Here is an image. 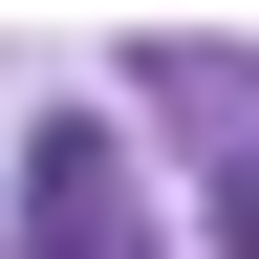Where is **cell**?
Returning a JSON list of instances; mask_svg holds the SVG:
<instances>
[{
  "label": "cell",
  "mask_w": 259,
  "mask_h": 259,
  "mask_svg": "<svg viewBox=\"0 0 259 259\" xmlns=\"http://www.w3.org/2000/svg\"><path fill=\"white\" fill-rule=\"evenodd\" d=\"M44 238H65V259H130V194H108V130H44Z\"/></svg>",
  "instance_id": "obj_1"
},
{
  "label": "cell",
  "mask_w": 259,
  "mask_h": 259,
  "mask_svg": "<svg viewBox=\"0 0 259 259\" xmlns=\"http://www.w3.org/2000/svg\"><path fill=\"white\" fill-rule=\"evenodd\" d=\"M216 238H238V259H259V173H238V216H216Z\"/></svg>",
  "instance_id": "obj_2"
}]
</instances>
